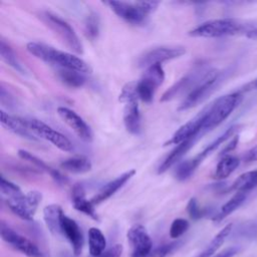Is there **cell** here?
<instances>
[{"label":"cell","instance_id":"cell-3","mask_svg":"<svg viewBox=\"0 0 257 257\" xmlns=\"http://www.w3.org/2000/svg\"><path fill=\"white\" fill-rule=\"evenodd\" d=\"M242 97L243 92L241 90H237L218 97L208 106H206V112L202 128L203 134L205 135L206 133L214 130L225 119H227V117L239 105Z\"/></svg>","mask_w":257,"mask_h":257},{"label":"cell","instance_id":"cell-19","mask_svg":"<svg viewBox=\"0 0 257 257\" xmlns=\"http://www.w3.org/2000/svg\"><path fill=\"white\" fill-rule=\"evenodd\" d=\"M199 139H200L199 137H194L192 139H189V140L177 145V147L168 155V157L160 165V167L158 169V174H164L166 171H168L174 165L179 163L183 159V157L190 151V149L194 147V145L196 144V142Z\"/></svg>","mask_w":257,"mask_h":257},{"label":"cell","instance_id":"cell-44","mask_svg":"<svg viewBox=\"0 0 257 257\" xmlns=\"http://www.w3.org/2000/svg\"><path fill=\"white\" fill-rule=\"evenodd\" d=\"M238 141H239V137H238V136H235V137L231 140V142L223 149V151L221 152V156L224 157V156H226L228 153H230L231 151H233V150L237 147Z\"/></svg>","mask_w":257,"mask_h":257},{"label":"cell","instance_id":"cell-34","mask_svg":"<svg viewBox=\"0 0 257 257\" xmlns=\"http://www.w3.org/2000/svg\"><path fill=\"white\" fill-rule=\"evenodd\" d=\"M0 191L1 194L6 198V200L15 199L23 195L21 189L16 184L5 179L4 176H1L0 179Z\"/></svg>","mask_w":257,"mask_h":257},{"label":"cell","instance_id":"cell-46","mask_svg":"<svg viewBox=\"0 0 257 257\" xmlns=\"http://www.w3.org/2000/svg\"><path fill=\"white\" fill-rule=\"evenodd\" d=\"M246 35H247V37H249L251 39H257V27L250 30Z\"/></svg>","mask_w":257,"mask_h":257},{"label":"cell","instance_id":"cell-28","mask_svg":"<svg viewBox=\"0 0 257 257\" xmlns=\"http://www.w3.org/2000/svg\"><path fill=\"white\" fill-rule=\"evenodd\" d=\"M240 165V160L239 158L231 155H226L222 157V159L218 162L215 173H214V178L216 180H224L228 178Z\"/></svg>","mask_w":257,"mask_h":257},{"label":"cell","instance_id":"cell-17","mask_svg":"<svg viewBox=\"0 0 257 257\" xmlns=\"http://www.w3.org/2000/svg\"><path fill=\"white\" fill-rule=\"evenodd\" d=\"M0 117H1V123L4 127H6L8 131L12 132L15 135H18L24 139L30 140V141H36L35 135L30 131L28 126L27 119H23L18 116H14L6 112L5 110L1 109L0 111Z\"/></svg>","mask_w":257,"mask_h":257},{"label":"cell","instance_id":"cell-41","mask_svg":"<svg viewBox=\"0 0 257 257\" xmlns=\"http://www.w3.org/2000/svg\"><path fill=\"white\" fill-rule=\"evenodd\" d=\"M123 251V247L121 244H114L113 246L107 248L103 253H101L97 257H120Z\"/></svg>","mask_w":257,"mask_h":257},{"label":"cell","instance_id":"cell-26","mask_svg":"<svg viewBox=\"0 0 257 257\" xmlns=\"http://www.w3.org/2000/svg\"><path fill=\"white\" fill-rule=\"evenodd\" d=\"M248 193L246 192H236L235 195L228 202H226L221 207L219 212L213 217V221L216 223H220L221 221H223L245 202Z\"/></svg>","mask_w":257,"mask_h":257},{"label":"cell","instance_id":"cell-36","mask_svg":"<svg viewBox=\"0 0 257 257\" xmlns=\"http://www.w3.org/2000/svg\"><path fill=\"white\" fill-rule=\"evenodd\" d=\"M189 226H190V224L186 219H183V218L175 219L172 222L171 227H170V231H169L170 237L173 239L180 238L183 234H185L188 231Z\"/></svg>","mask_w":257,"mask_h":257},{"label":"cell","instance_id":"cell-22","mask_svg":"<svg viewBox=\"0 0 257 257\" xmlns=\"http://www.w3.org/2000/svg\"><path fill=\"white\" fill-rule=\"evenodd\" d=\"M240 127L241 126L239 124H234V125L230 126L222 135H220L217 139H215L211 144H209L200 154H198L195 158L191 159L194 167L197 169L208 156H210L214 151H216L222 144H224L230 138L235 136V134L240 130Z\"/></svg>","mask_w":257,"mask_h":257},{"label":"cell","instance_id":"cell-33","mask_svg":"<svg viewBox=\"0 0 257 257\" xmlns=\"http://www.w3.org/2000/svg\"><path fill=\"white\" fill-rule=\"evenodd\" d=\"M99 33V19L96 13L91 12L87 15L84 22V34L87 38L94 40Z\"/></svg>","mask_w":257,"mask_h":257},{"label":"cell","instance_id":"cell-27","mask_svg":"<svg viewBox=\"0 0 257 257\" xmlns=\"http://www.w3.org/2000/svg\"><path fill=\"white\" fill-rule=\"evenodd\" d=\"M233 224H227L223 229H221L215 237L211 240V242L207 245V247L197 256V257H213L215 253L219 250V248L224 244L225 240L229 237L232 232Z\"/></svg>","mask_w":257,"mask_h":257},{"label":"cell","instance_id":"cell-9","mask_svg":"<svg viewBox=\"0 0 257 257\" xmlns=\"http://www.w3.org/2000/svg\"><path fill=\"white\" fill-rule=\"evenodd\" d=\"M1 238L4 242L9 244L15 250L21 252L27 257H43L42 251L38 248V246L33 243L31 240L21 235L13 228H11L4 221H1L0 225Z\"/></svg>","mask_w":257,"mask_h":257},{"label":"cell","instance_id":"cell-12","mask_svg":"<svg viewBox=\"0 0 257 257\" xmlns=\"http://www.w3.org/2000/svg\"><path fill=\"white\" fill-rule=\"evenodd\" d=\"M186 53L183 46H158L144 52L138 59V66L148 68L154 64H162L165 61L178 58Z\"/></svg>","mask_w":257,"mask_h":257},{"label":"cell","instance_id":"cell-10","mask_svg":"<svg viewBox=\"0 0 257 257\" xmlns=\"http://www.w3.org/2000/svg\"><path fill=\"white\" fill-rule=\"evenodd\" d=\"M30 131L37 137L50 142L53 146L63 152H72L73 145L70 140L60 132L54 130L42 120L31 118L27 119Z\"/></svg>","mask_w":257,"mask_h":257},{"label":"cell","instance_id":"cell-1","mask_svg":"<svg viewBox=\"0 0 257 257\" xmlns=\"http://www.w3.org/2000/svg\"><path fill=\"white\" fill-rule=\"evenodd\" d=\"M27 51L36 58L57 66V68H66L76 70L82 73H90L92 71L90 65L82 58L67 51L58 50L40 42H29L26 45Z\"/></svg>","mask_w":257,"mask_h":257},{"label":"cell","instance_id":"cell-43","mask_svg":"<svg viewBox=\"0 0 257 257\" xmlns=\"http://www.w3.org/2000/svg\"><path fill=\"white\" fill-rule=\"evenodd\" d=\"M243 159L246 163H252V162L257 161V145L254 146L253 148H251L248 152H246Z\"/></svg>","mask_w":257,"mask_h":257},{"label":"cell","instance_id":"cell-39","mask_svg":"<svg viewBox=\"0 0 257 257\" xmlns=\"http://www.w3.org/2000/svg\"><path fill=\"white\" fill-rule=\"evenodd\" d=\"M0 103L7 108H14L16 106V99L13 94L7 90L3 83L0 84Z\"/></svg>","mask_w":257,"mask_h":257},{"label":"cell","instance_id":"cell-29","mask_svg":"<svg viewBox=\"0 0 257 257\" xmlns=\"http://www.w3.org/2000/svg\"><path fill=\"white\" fill-rule=\"evenodd\" d=\"M88 250L91 257H97L106 250V239L103 233L95 227L88 230Z\"/></svg>","mask_w":257,"mask_h":257},{"label":"cell","instance_id":"cell-42","mask_svg":"<svg viewBox=\"0 0 257 257\" xmlns=\"http://www.w3.org/2000/svg\"><path fill=\"white\" fill-rule=\"evenodd\" d=\"M238 252H239V248L238 247L231 246V247H228V248L222 250L221 252L217 253L213 257H234Z\"/></svg>","mask_w":257,"mask_h":257},{"label":"cell","instance_id":"cell-24","mask_svg":"<svg viewBox=\"0 0 257 257\" xmlns=\"http://www.w3.org/2000/svg\"><path fill=\"white\" fill-rule=\"evenodd\" d=\"M62 208L57 204H50L43 209V219L46 227L53 235L61 234V220L63 217Z\"/></svg>","mask_w":257,"mask_h":257},{"label":"cell","instance_id":"cell-2","mask_svg":"<svg viewBox=\"0 0 257 257\" xmlns=\"http://www.w3.org/2000/svg\"><path fill=\"white\" fill-rule=\"evenodd\" d=\"M255 27L248 22L235 18H220L208 20L189 31V35L193 37L217 38L224 36L236 35L242 32L246 34Z\"/></svg>","mask_w":257,"mask_h":257},{"label":"cell","instance_id":"cell-4","mask_svg":"<svg viewBox=\"0 0 257 257\" xmlns=\"http://www.w3.org/2000/svg\"><path fill=\"white\" fill-rule=\"evenodd\" d=\"M107 5L119 18L133 25L145 24L149 16L155 12L160 5L158 1H105Z\"/></svg>","mask_w":257,"mask_h":257},{"label":"cell","instance_id":"cell-18","mask_svg":"<svg viewBox=\"0 0 257 257\" xmlns=\"http://www.w3.org/2000/svg\"><path fill=\"white\" fill-rule=\"evenodd\" d=\"M136 174L135 170H130L123 174H121L120 176L116 177L115 179H113L112 181L106 183L104 186H102L100 188V190L90 199L91 203L93 205H97L102 203L103 201L107 200L108 198H110L115 192H117L132 177H134V175Z\"/></svg>","mask_w":257,"mask_h":257},{"label":"cell","instance_id":"cell-11","mask_svg":"<svg viewBox=\"0 0 257 257\" xmlns=\"http://www.w3.org/2000/svg\"><path fill=\"white\" fill-rule=\"evenodd\" d=\"M42 200V194L38 191H30L22 196L6 200L9 209L19 218L31 221Z\"/></svg>","mask_w":257,"mask_h":257},{"label":"cell","instance_id":"cell-40","mask_svg":"<svg viewBox=\"0 0 257 257\" xmlns=\"http://www.w3.org/2000/svg\"><path fill=\"white\" fill-rule=\"evenodd\" d=\"M187 212L189 214V216L193 219V220H199L201 219L204 214L205 211L203 209H201V207L199 206L196 198H191L190 201L188 202L187 205Z\"/></svg>","mask_w":257,"mask_h":257},{"label":"cell","instance_id":"cell-30","mask_svg":"<svg viewBox=\"0 0 257 257\" xmlns=\"http://www.w3.org/2000/svg\"><path fill=\"white\" fill-rule=\"evenodd\" d=\"M56 75L63 84L69 87H74V88L81 87L86 81V77L84 73L76 70H71L66 68H57Z\"/></svg>","mask_w":257,"mask_h":257},{"label":"cell","instance_id":"cell-47","mask_svg":"<svg viewBox=\"0 0 257 257\" xmlns=\"http://www.w3.org/2000/svg\"><path fill=\"white\" fill-rule=\"evenodd\" d=\"M63 257H71V256H69V255H64Z\"/></svg>","mask_w":257,"mask_h":257},{"label":"cell","instance_id":"cell-20","mask_svg":"<svg viewBox=\"0 0 257 257\" xmlns=\"http://www.w3.org/2000/svg\"><path fill=\"white\" fill-rule=\"evenodd\" d=\"M71 201L75 210L85 214L86 216L92 218L93 220H98V216L95 212L94 205L90 200L85 197V191L82 185L76 184L73 186L71 191Z\"/></svg>","mask_w":257,"mask_h":257},{"label":"cell","instance_id":"cell-37","mask_svg":"<svg viewBox=\"0 0 257 257\" xmlns=\"http://www.w3.org/2000/svg\"><path fill=\"white\" fill-rule=\"evenodd\" d=\"M132 99H139L137 93V81H130L125 83L118 95V100L122 103Z\"/></svg>","mask_w":257,"mask_h":257},{"label":"cell","instance_id":"cell-25","mask_svg":"<svg viewBox=\"0 0 257 257\" xmlns=\"http://www.w3.org/2000/svg\"><path fill=\"white\" fill-rule=\"evenodd\" d=\"M60 168L72 174H84L91 170L92 165L88 158L84 156H73L63 160L60 163Z\"/></svg>","mask_w":257,"mask_h":257},{"label":"cell","instance_id":"cell-7","mask_svg":"<svg viewBox=\"0 0 257 257\" xmlns=\"http://www.w3.org/2000/svg\"><path fill=\"white\" fill-rule=\"evenodd\" d=\"M224 79H225V73L215 69L214 72L208 78H206L202 83H200L197 87H195L189 94H187L185 99L182 101V103L178 107V110L184 111L202 103L219 87V85Z\"/></svg>","mask_w":257,"mask_h":257},{"label":"cell","instance_id":"cell-16","mask_svg":"<svg viewBox=\"0 0 257 257\" xmlns=\"http://www.w3.org/2000/svg\"><path fill=\"white\" fill-rule=\"evenodd\" d=\"M61 234L70 243L74 256L81 254L84 243L82 231L78 224L66 215H63L61 220Z\"/></svg>","mask_w":257,"mask_h":257},{"label":"cell","instance_id":"cell-31","mask_svg":"<svg viewBox=\"0 0 257 257\" xmlns=\"http://www.w3.org/2000/svg\"><path fill=\"white\" fill-rule=\"evenodd\" d=\"M257 187V170L249 171L240 175L231 185L230 191L249 193Z\"/></svg>","mask_w":257,"mask_h":257},{"label":"cell","instance_id":"cell-14","mask_svg":"<svg viewBox=\"0 0 257 257\" xmlns=\"http://www.w3.org/2000/svg\"><path fill=\"white\" fill-rule=\"evenodd\" d=\"M206 108H203L197 115H195L192 119L188 120L186 123L181 125L171 137V139L165 143L164 146L169 145H179L189 139H192L194 137L202 138L204 135L202 132L203 123H204V117H205Z\"/></svg>","mask_w":257,"mask_h":257},{"label":"cell","instance_id":"cell-38","mask_svg":"<svg viewBox=\"0 0 257 257\" xmlns=\"http://www.w3.org/2000/svg\"><path fill=\"white\" fill-rule=\"evenodd\" d=\"M181 244H182L181 241H175V242L160 245L152 251L151 257H166L172 252H174L176 249H178L181 246Z\"/></svg>","mask_w":257,"mask_h":257},{"label":"cell","instance_id":"cell-23","mask_svg":"<svg viewBox=\"0 0 257 257\" xmlns=\"http://www.w3.org/2000/svg\"><path fill=\"white\" fill-rule=\"evenodd\" d=\"M123 123L126 131L133 135H139L141 132V113L138 99H132L124 103Z\"/></svg>","mask_w":257,"mask_h":257},{"label":"cell","instance_id":"cell-8","mask_svg":"<svg viewBox=\"0 0 257 257\" xmlns=\"http://www.w3.org/2000/svg\"><path fill=\"white\" fill-rule=\"evenodd\" d=\"M165 80V72L162 64H154L145 69L140 80L137 81V93L139 99L146 103L152 102L155 92Z\"/></svg>","mask_w":257,"mask_h":257},{"label":"cell","instance_id":"cell-21","mask_svg":"<svg viewBox=\"0 0 257 257\" xmlns=\"http://www.w3.org/2000/svg\"><path fill=\"white\" fill-rule=\"evenodd\" d=\"M18 156L24 160L27 161L29 163H31L36 169H38L40 172H45L47 173L57 184L59 185H65L68 182V179L63 176L59 171H57L56 169L51 168L50 166H48L46 163H44L41 159H39L38 157L34 156L33 154H31L30 152H27L25 150H19L18 151Z\"/></svg>","mask_w":257,"mask_h":257},{"label":"cell","instance_id":"cell-5","mask_svg":"<svg viewBox=\"0 0 257 257\" xmlns=\"http://www.w3.org/2000/svg\"><path fill=\"white\" fill-rule=\"evenodd\" d=\"M38 17L70 50L76 54H82L83 46L79 37L75 33L74 29L64 19L50 11H40L38 13Z\"/></svg>","mask_w":257,"mask_h":257},{"label":"cell","instance_id":"cell-45","mask_svg":"<svg viewBox=\"0 0 257 257\" xmlns=\"http://www.w3.org/2000/svg\"><path fill=\"white\" fill-rule=\"evenodd\" d=\"M242 92L244 91H251V90H257V77L250 82H248L242 89H240Z\"/></svg>","mask_w":257,"mask_h":257},{"label":"cell","instance_id":"cell-13","mask_svg":"<svg viewBox=\"0 0 257 257\" xmlns=\"http://www.w3.org/2000/svg\"><path fill=\"white\" fill-rule=\"evenodd\" d=\"M132 257H149L153 251V242L147 229L141 224L133 225L126 233Z\"/></svg>","mask_w":257,"mask_h":257},{"label":"cell","instance_id":"cell-6","mask_svg":"<svg viewBox=\"0 0 257 257\" xmlns=\"http://www.w3.org/2000/svg\"><path fill=\"white\" fill-rule=\"evenodd\" d=\"M215 68H208L204 65H197L179 80H177L170 88H168L162 95L161 101H170L184 93H190L195 87L202 83L206 78H208Z\"/></svg>","mask_w":257,"mask_h":257},{"label":"cell","instance_id":"cell-15","mask_svg":"<svg viewBox=\"0 0 257 257\" xmlns=\"http://www.w3.org/2000/svg\"><path fill=\"white\" fill-rule=\"evenodd\" d=\"M57 113L80 140L86 143L92 141L93 135L89 125L74 110L65 106H59L57 107Z\"/></svg>","mask_w":257,"mask_h":257},{"label":"cell","instance_id":"cell-32","mask_svg":"<svg viewBox=\"0 0 257 257\" xmlns=\"http://www.w3.org/2000/svg\"><path fill=\"white\" fill-rule=\"evenodd\" d=\"M0 55L2 60L8 64L9 66H11L12 68H14L16 71L20 72V73H24L25 69L22 66V64L20 63L19 59L17 58V55L15 54L14 50L11 48V46L6 43V41L4 39L1 38L0 40Z\"/></svg>","mask_w":257,"mask_h":257},{"label":"cell","instance_id":"cell-35","mask_svg":"<svg viewBox=\"0 0 257 257\" xmlns=\"http://www.w3.org/2000/svg\"><path fill=\"white\" fill-rule=\"evenodd\" d=\"M196 168L194 167L192 160H185L176 168L175 177L178 181H186L194 174Z\"/></svg>","mask_w":257,"mask_h":257}]
</instances>
